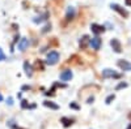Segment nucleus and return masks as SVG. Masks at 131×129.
<instances>
[{
  "label": "nucleus",
  "instance_id": "nucleus-1",
  "mask_svg": "<svg viewBox=\"0 0 131 129\" xmlns=\"http://www.w3.org/2000/svg\"><path fill=\"white\" fill-rule=\"evenodd\" d=\"M59 60V53L57 51H51L49 55H47V59H46V63L49 65H55Z\"/></svg>",
  "mask_w": 131,
  "mask_h": 129
},
{
  "label": "nucleus",
  "instance_id": "nucleus-2",
  "mask_svg": "<svg viewBox=\"0 0 131 129\" xmlns=\"http://www.w3.org/2000/svg\"><path fill=\"white\" fill-rule=\"evenodd\" d=\"M89 45L92 46L93 50H100V47H101V39L98 38V37L92 38V39L89 40Z\"/></svg>",
  "mask_w": 131,
  "mask_h": 129
},
{
  "label": "nucleus",
  "instance_id": "nucleus-3",
  "mask_svg": "<svg viewBox=\"0 0 131 129\" xmlns=\"http://www.w3.org/2000/svg\"><path fill=\"white\" fill-rule=\"evenodd\" d=\"M72 78V72L70 69H66L60 73V80L62 81H70Z\"/></svg>",
  "mask_w": 131,
  "mask_h": 129
},
{
  "label": "nucleus",
  "instance_id": "nucleus-4",
  "mask_svg": "<svg viewBox=\"0 0 131 129\" xmlns=\"http://www.w3.org/2000/svg\"><path fill=\"white\" fill-rule=\"evenodd\" d=\"M28 46H29V40H28L26 38H23V39H20L17 47H18L20 51H25V50L28 48Z\"/></svg>",
  "mask_w": 131,
  "mask_h": 129
},
{
  "label": "nucleus",
  "instance_id": "nucleus-5",
  "mask_svg": "<svg viewBox=\"0 0 131 129\" xmlns=\"http://www.w3.org/2000/svg\"><path fill=\"white\" fill-rule=\"evenodd\" d=\"M110 45H112V47H113V50H114L115 52H121V51H122V47H121V42H119L118 39H112Z\"/></svg>",
  "mask_w": 131,
  "mask_h": 129
},
{
  "label": "nucleus",
  "instance_id": "nucleus-6",
  "mask_svg": "<svg viewBox=\"0 0 131 129\" xmlns=\"http://www.w3.org/2000/svg\"><path fill=\"white\" fill-rule=\"evenodd\" d=\"M102 77H115V78H118L119 74L115 73L112 69H105V70H102Z\"/></svg>",
  "mask_w": 131,
  "mask_h": 129
},
{
  "label": "nucleus",
  "instance_id": "nucleus-7",
  "mask_svg": "<svg viewBox=\"0 0 131 129\" xmlns=\"http://www.w3.org/2000/svg\"><path fill=\"white\" fill-rule=\"evenodd\" d=\"M112 8H113L114 10H117V12L121 15V16H123V17H127V16H128V13L126 12V10H125L123 8H121L119 5H117V4H112Z\"/></svg>",
  "mask_w": 131,
  "mask_h": 129
},
{
  "label": "nucleus",
  "instance_id": "nucleus-8",
  "mask_svg": "<svg viewBox=\"0 0 131 129\" xmlns=\"http://www.w3.org/2000/svg\"><path fill=\"white\" fill-rule=\"evenodd\" d=\"M24 69H25V74L28 77H31V74H33V68L31 65L29 64V61H25L24 63Z\"/></svg>",
  "mask_w": 131,
  "mask_h": 129
},
{
  "label": "nucleus",
  "instance_id": "nucleus-9",
  "mask_svg": "<svg viewBox=\"0 0 131 129\" xmlns=\"http://www.w3.org/2000/svg\"><path fill=\"white\" fill-rule=\"evenodd\" d=\"M118 65L121 67L122 69H125V70H130L131 69V64L127 63V61H125V60H119L118 61Z\"/></svg>",
  "mask_w": 131,
  "mask_h": 129
},
{
  "label": "nucleus",
  "instance_id": "nucleus-10",
  "mask_svg": "<svg viewBox=\"0 0 131 129\" xmlns=\"http://www.w3.org/2000/svg\"><path fill=\"white\" fill-rule=\"evenodd\" d=\"M105 29L102 27V26H100V25H97V24H93L92 25V31L94 34H100V33H102Z\"/></svg>",
  "mask_w": 131,
  "mask_h": 129
},
{
  "label": "nucleus",
  "instance_id": "nucleus-11",
  "mask_svg": "<svg viewBox=\"0 0 131 129\" xmlns=\"http://www.w3.org/2000/svg\"><path fill=\"white\" fill-rule=\"evenodd\" d=\"M43 104H45L46 107H50V108H52V110H58V108H59L58 104L52 103V102H50V101H45V102H43Z\"/></svg>",
  "mask_w": 131,
  "mask_h": 129
},
{
  "label": "nucleus",
  "instance_id": "nucleus-12",
  "mask_svg": "<svg viewBox=\"0 0 131 129\" xmlns=\"http://www.w3.org/2000/svg\"><path fill=\"white\" fill-rule=\"evenodd\" d=\"M89 40H91V39H89L88 37L84 35V37L80 39V47H81V48H85V47H86V43H88Z\"/></svg>",
  "mask_w": 131,
  "mask_h": 129
},
{
  "label": "nucleus",
  "instance_id": "nucleus-13",
  "mask_svg": "<svg viewBox=\"0 0 131 129\" xmlns=\"http://www.w3.org/2000/svg\"><path fill=\"white\" fill-rule=\"evenodd\" d=\"M73 15H75V10H73V8H72V7H70V8H68V10H67V16H66V18H67V20L70 21V20H72V18H73Z\"/></svg>",
  "mask_w": 131,
  "mask_h": 129
},
{
  "label": "nucleus",
  "instance_id": "nucleus-14",
  "mask_svg": "<svg viewBox=\"0 0 131 129\" xmlns=\"http://www.w3.org/2000/svg\"><path fill=\"white\" fill-rule=\"evenodd\" d=\"M62 123H63V125L67 128V126H70V125H72V120L71 119H67V117H63L62 119Z\"/></svg>",
  "mask_w": 131,
  "mask_h": 129
},
{
  "label": "nucleus",
  "instance_id": "nucleus-15",
  "mask_svg": "<svg viewBox=\"0 0 131 129\" xmlns=\"http://www.w3.org/2000/svg\"><path fill=\"white\" fill-rule=\"evenodd\" d=\"M36 69H38V70H43V64H42L41 61H37V63H36Z\"/></svg>",
  "mask_w": 131,
  "mask_h": 129
},
{
  "label": "nucleus",
  "instance_id": "nucleus-16",
  "mask_svg": "<svg viewBox=\"0 0 131 129\" xmlns=\"http://www.w3.org/2000/svg\"><path fill=\"white\" fill-rule=\"evenodd\" d=\"M3 60H5V53L3 52L2 48H0V61H3Z\"/></svg>",
  "mask_w": 131,
  "mask_h": 129
},
{
  "label": "nucleus",
  "instance_id": "nucleus-17",
  "mask_svg": "<svg viewBox=\"0 0 131 129\" xmlns=\"http://www.w3.org/2000/svg\"><path fill=\"white\" fill-rule=\"evenodd\" d=\"M114 99V95H109L107 98H106V103L109 104V103H112V101Z\"/></svg>",
  "mask_w": 131,
  "mask_h": 129
},
{
  "label": "nucleus",
  "instance_id": "nucleus-18",
  "mask_svg": "<svg viewBox=\"0 0 131 129\" xmlns=\"http://www.w3.org/2000/svg\"><path fill=\"white\" fill-rule=\"evenodd\" d=\"M51 29V25H46L45 27H43V30H42V33H46V31H49Z\"/></svg>",
  "mask_w": 131,
  "mask_h": 129
},
{
  "label": "nucleus",
  "instance_id": "nucleus-19",
  "mask_svg": "<svg viewBox=\"0 0 131 129\" xmlns=\"http://www.w3.org/2000/svg\"><path fill=\"white\" fill-rule=\"evenodd\" d=\"M21 106H23V108H29V104H28V102H26V101H23Z\"/></svg>",
  "mask_w": 131,
  "mask_h": 129
},
{
  "label": "nucleus",
  "instance_id": "nucleus-20",
  "mask_svg": "<svg viewBox=\"0 0 131 129\" xmlns=\"http://www.w3.org/2000/svg\"><path fill=\"white\" fill-rule=\"evenodd\" d=\"M126 86H127V85L123 82V83H121V85H118V88H117V89H122V88H126Z\"/></svg>",
  "mask_w": 131,
  "mask_h": 129
},
{
  "label": "nucleus",
  "instance_id": "nucleus-21",
  "mask_svg": "<svg viewBox=\"0 0 131 129\" xmlns=\"http://www.w3.org/2000/svg\"><path fill=\"white\" fill-rule=\"evenodd\" d=\"M70 107H72V108H76V110L79 108V107H78V104H70Z\"/></svg>",
  "mask_w": 131,
  "mask_h": 129
},
{
  "label": "nucleus",
  "instance_id": "nucleus-22",
  "mask_svg": "<svg viewBox=\"0 0 131 129\" xmlns=\"http://www.w3.org/2000/svg\"><path fill=\"white\" fill-rule=\"evenodd\" d=\"M125 2H126V4H127V5H130V7H131V0H125Z\"/></svg>",
  "mask_w": 131,
  "mask_h": 129
},
{
  "label": "nucleus",
  "instance_id": "nucleus-23",
  "mask_svg": "<svg viewBox=\"0 0 131 129\" xmlns=\"http://www.w3.org/2000/svg\"><path fill=\"white\" fill-rule=\"evenodd\" d=\"M127 129H131V124H130V125H128V126H127Z\"/></svg>",
  "mask_w": 131,
  "mask_h": 129
},
{
  "label": "nucleus",
  "instance_id": "nucleus-24",
  "mask_svg": "<svg viewBox=\"0 0 131 129\" xmlns=\"http://www.w3.org/2000/svg\"><path fill=\"white\" fill-rule=\"evenodd\" d=\"M3 99V96H2V94H0V101H2Z\"/></svg>",
  "mask_w": 131,
  "mask_h": 129
},
{
  "label": "nucleus",
  "instance_id": "nucleus-25",
  "mask_svg": "<svg viewBox=\"0 0 131 129\" xmlns=\"http://www.w3.org/2000/svg\"><path fill=\"white\" fill-rule=\"evenodd\" d=\"M130 117H131V115H130Z\"/></svg>",
  "mask_w": 131,
  "mask_h": 129
},
{
  "label": "nucleus",
  "instance_id": "nucleus-26",
  "mask_svg": "<svg viewBox=\"0 0 131 129\" xmlns=\"http://www.w3.org/2000/svg\"><path fill=\"white\" fill-rule=\"evenodd\" d=\"M18 129H20V128H18Z\"/></svg>",
  "mask_w": 131,
  "mask_h": 129
}]
</instances>
